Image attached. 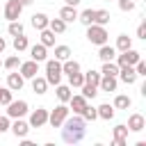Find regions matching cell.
<instances>
[{
  "mask_svg": "<svg viewBox=\"0 0 146 146\" xmlns=\"http://www.w3.org/2000/svg\"><path fill=\"white\" fill-rule=\"evenodd\" d=\"M84 132H87V121L82 119V114H68L62 123V139L66 144H78L84 139Z\"/></svg>",
  "mask_w": 146,
  "mask_h": 146,
  "instance_id": "obj_1",
  "label": "cell"
},
{
  "mask_svg": "<svg viewBox=\"0 0 146 146\" xmlns=\"http://www.w3.org/2000/svg\"><path fill=\"white\" fill-rule=\"evenodd\" d=\"M107 39H110V34H107L105 25H96V23L87 25V41H89V43L103 46V43H107Z\"/></svg>",
  "mask_w": 146,
  "mask_h": 146,
  "instance_id": "obj_2",
  "label": "cell"
},
{
  "mask_svg": "<svg viewBox=\"0 0 146 146\" xmlns=\"http://www.w3.org/2000/svg\"><path fill=\"white\" fill-rule=\"evenodd\" d=\"M46 82L48 84H59L62 82V62L59 59H46Z\"/></svg>",
  "mask_w": 146,
  "mask_h": 146,
  "instance_id": "obj_3",
  "label": "cell"
},
{
  "mask_svg": "<svg viewBox=\"0 0 146 146\" xmlns=\"http://www.w3.org/2000/svg\"><path fill=\"white\" fill-rule=\"evenodd\" d=\"M71 114V110L66 107V103H59L52 112H48V123L52 125V128H62V123H64V119Z\"/></svg>",
  "mask_w": 146,
  "mask_h": 146,
  "instance_id": "obj_4",
  "label": "cell"
},
{
  "mask_svg": "<svg viewBox=\"0 0 146 146\" xmlns=\"http://www.w3.org/2000/svg\"><path fill=\"white\" fill-rule=\"evenodd\" d=\"M27 112H30L27 100H11V103H7V116L9 119H21Z\"/></svg>",
  "mask_w": 146,
  "mask_h": 146,
  "instance_id": "obj_5",
  "label": "cell"
},
{
  "mask_svg": "<svg viewBox=\"0 0 146 146\" xmlns=\"http://www.w3.org/2000/svg\"><path fill=\"white\" fill-rule=\"evenodd\" d=\"M114 59H116L119 66H135V64L141 59V52H137L135 48H128V50H123L121 55H116Z\"/></svg>",
  "mask_w": 146,
  "mask_h": 146,
  "instance_id": "obj_6",
  "label": "cell"
},
{
  "mask_svg": "<svg viewBox=\"0 0 146 146\" xmlns=\"http://www.w3.org/2000/svg\"><path fill=\"white\" fill-rule=\"evenodd\" d=\"M27 123H30V128H43V125L48 123V110H46V107H36V110H32Z\"/></svg>",
  "mask_w": 146,
  "mask_h": 146,
  "instance_id": "obj_7",
  "label": "cell"
},
{
  "mask_svg": "<svg viewBox=\"0 0 146 146\" xmlns=\"http://www.w3.org/2000/svg\"><path fill=\"white\" fill-rule=\"evenodd\" d=\"M18 73H21L25 80H32V78L39 73V62H34V59L21 62V64H18Z\"/></svg>",
  "mask_w": 146,
  "mask_h": 146,
  "instance_id": "obj_8",
  "label": "cell"
},
{
  "mask_svg": "<svg viewBox=\"0 0 146 146\" xmlns=\"http://www.w3.org/2000/svg\"><path fill=\"white\" fill-rule=\"evenodd\" d=\"M21 11H23V5L18 0H7V5H5V18L7 21H18Z\"/></svg>",
  "mask_w": 146,
  "mask_h": 146,
  "instance_id": "obj_9",
  "label": "cell"
},
{
  "mask_svg": "<svg viewBox=\"0 0 146 146\" xmlns=\"http://www.w3.org/2000/svg\"><path fill=\"white\" fill-rule=\"evenodd\" d=\"M9 130L14 132V137L23 139V137H27V132H30V123L23 121V116H21V119H14V123H9Z\"/></svg>",
  "mask_w": 146,
  "mask_h": 146,
  "instance_id": "obj_10",
  "label": "cell"
},
{
  "mask_svg": "<svg viewBox=\"0 0 146 146\" xmlns=\"http://www.w3.org/2000/svg\"><path fill=\"white\" fill-rule=\"evenodd\" d=\"M116 78H119L123 84H135V82H137L135 66H119V73H116Z\"/></svg>",
  "mask_w": 146,
  "mask_h": 146,
  "instance_id": "obj_11",
  "label": "cell"
},
{
  "mask_svg": "<svg viewBox=\"0 0 146 146\" xmlns=\"http://www.w3.org/2000/svg\"><path fill=\"white\" fill-rule=\"evenodd\" d=\"M128 125L125 123H119V125H114V130H112V135H114V146H128Z\"/></svg>",
  "mask_w": 146,
  "mask_h": 146,
  "instance_id": "obj_12",
  "label": "cell"
},
{
  "mask_svg": "<svg viewBox=\"0 0 146 146\" xmlns=\"http://www.w3.org/2000/svg\"><path fill=\"white\" fill-rule=\"evenodd\" d=\"M27 50H30V59H34V62H39V64L48 59V48H46L43 43H34V46H30Z\"/></svg>",
  "mask_w": 146,
  "mask_h": 146,
  "instance_id": "obj_13",
  "label": "cell"
},
{
  "mask_svg": "<svg viewBox=\"0 0 146 146\" xmlns=\"http://www.w3.org/2000/svg\"><path fill=\"white\" fill-rule=\"evenodd\" d=\"M23 84H25V78H23L21 73H16V71H9V73H7V87H9L11 91H21Z\"/></svg>",
  "mask_w": 146,
  "mask_h": 146,
  "instance_id": "obj_14",
  "label": "cell"
},
{
  "mask_svg": "<svg viewBox=\"0 0 146 146\" xmlns=\"http://www.w3.org/2000/svg\"><path fill=\"white\" fill-rule=\"evenodd\" d=\"M116 87H119V78H114V75H100V82H98V91H116Z\"/></svg>",
  "mask_w": 146,
  "mask_h": 146,
  "instance_id": "obj_15",
  "label": "cell"
},
{
  "mask_svg": "<svg viewBox=\"0 0 146 146\" xmlns=\"http://www.w3.org/2000/svg\"><path fill=\"white\" fill-rule=\"evenodd\" d=\"M146 128V119L141 114H130L128 116V130L130 132H141Z\"/></svg>",
  "mask_w": 146,
  "mask_h": 146,
  "instance_id": "obj_16",
  "label": "cell"
},
{
  "mask_svg": "<svg viewBox=\"0 0 146 146\" xmlns=\"http://www.w3.org/2000/svg\"><path fill=\"white\" fill-rule=\"evenodd\" d=\"M84 105H87V98L82 94H75V96L68 98V110H73V114H80L84 110Z\"/></svg>",
  "mask_w": 146,
  "mask_h": 146,
  "instance_id": "obj_17",
  "label": "cell"
},
{
  "mask_svg": "<svg viewBox=\"0 0 146 146\" xmlns=\"http://www.w3.org/2000/svg\"><path fill=\"white\" fill-rule=\"evenodd\" d=\"M114 57H116V48L114 46H107V43L98 46V59L100 62H112Z\"/></svg>",
  "mask_w": 146,
  "mask_h": 146,
  "instance_id": "obj_18",
  "label": "cell"
},
{
  "mask_svg": "<svg viewBox=\"0 0 146 146\" xmlns=\"http://www.w3.org/2000/svg\"><path fill=\"white\" fill-rule=\"evenodd\" d=\"M59 18H62L64 23H73V21H78V9L71 7V5H64V7L59 9Z\"/></svg>",
  "mask_w": 146,
  "mask_h": 146,
  "instance_id": "obj_19",
  "label": "cell"
},
{
  "mask_svg": "<svg viewBox=\"0 0 146 146\" xmlns=\"http://www.w3.org/2000/svg\"><path fill=\"white\" fill-rule=\"evenodd\" d=\"M96 112H98V119H103V121H112L116 110H114V105L103 103V105H98V107H96Z\"/></svg>",
  "mask_w": 146,
  "mask_h": 146,
  "instance_id": "obj_20",
  "label": "cell"
},
{
  "mask_svg": "<svg viewBox=\"0 0 146 146\" xmlns=\"http://www.w3.org/2000/svg\"><path fill=\"white\" fill-rule=\"evenodd\" d=\"M39 43H43L46 48H52V46H55V32L48 30V27L39 30Z\"/></svg>",
  "mask_w": 146,
  "mask_h": 146,
  "instance_id": "obj_21",
  "label": "cell"
},
{
  "mask_svg": "<svg viewBox=\"0 0 146 146\" xmlns=\"http://www.w3.org/2000/svg\"><path fill=\"white\" fill-rule=\"evenodd\" d=\"M32 91H34V94H39V96H41V94H46V91H48V82H46V78L34 75V78H32Z\"/></svg>",
  "mask_w": 146,
  "mask_h": 146,
  "instance_id": "obj_22",
  "label": "cell"
},
{
  "mask_svg": "<svg viewBox=\"0 0 146 146\" xmlns=\"http://www.w3.org/2000/svg\"><path fill=\"white\" fill-rule=\"evenodd\" d=\"M48 16L43 14V11H39V14H32V27L34 30H43V27H48Z\"/></svg>",
  "mask_w": 146,
  "mask_h": 146,
  "instance_id": "obj_23",
  "label": "cell"
},
{
  "mask_svg": "<svg viewBox=\"0 0 146 146\" xmlns=\"http://www.w3.org/2000/svg\"><path fill=\"white\" fill-rule=\"evenodd\" d=\"M55 94H57L59 103H68V98L73 96V94H71V87H68V84H62V82L55 87Z\"/></svg>",
  "mask_w": 146,
  "mask_h": 146,
  "instance_id": "obj_24",
  "label": "cell"
},
{
  "mask_svg": "<svg viewBox=\"0 0 146 146\" xmlns=\"http://www.w3.org/2000/svg\"><path fill=\"white\" fill-rule=\"evenodd\" d=\"M114 110H130V105H132V98L130 96H125V94H119L116 98H114Z\"/></svg>",
  "mask_w": 146,
  "mask_h": 146,
  "instance_id": "obj_25",
  "label": "cell"
},
{
  "mask_svg": "<svg viewBox=\"0 0 146 146\" xmlns=\"http://www.w3.org/2000/svg\"><path fill=\"white\" fill-rule=\"evenodd\" d=\"M94 16H96V9H82V11H78V21H80L84 27L94 23Z\"/></svg>",
  "mask_w": 146,
  "mask_h": 146,
  "instance_id": "obj_26",
  "label": "cell"
},
{
  "mask_svg": "<svg viewBox=\"0 0 146 146\" xmlns=\"http://www.w3.org/2000/svg\"><path fill=\"white\" fill-rule=\"evenodd\" d=\"M66 25H68V23H64V21H62L59 16H57V18H50V21H48V30H52L55 34H62V32H66Z\"/></svg>",
  "mask_w": 146,
  "mask_h": 146,
  "instance_id": "obj_27",
  "label": "cell"
},
{
  "mask_svg": "<svg viewBox=\"0 0 146 146\" xmlns=\"http://www.w3.org/2000/svg\"><path fill=\"white\" fill-rule=\"evenodd\" d=\"M119 52H123V50H128V48H132V36H128V34H119L116 36V46H114Z\"/></svg>",
  "mask_w": 146,
  "mask_h": 146,
  "instance_id": "obj_28",
  "label": "cell"
},
{
  "mask_svg": "<svg viewBox=\"0 0 146 146\" xmlns=\"http://www.w3.org/2000/svg\"><path fill=\"white\" fill-rule=\"evenodd\" d=\"M75 71H80V62L78 59H64L62 62V73H66V75H71V73H75Z\"/></svg>",
  "mask_w": 146,
  "mask_h": 146,
  "instance_id": "obj_29",
  "label": "cell"
},
{
  "mask_svg": "<svg viewBox=\"0 0 146 146\" xmlns=\"http://www.w3.org/2000/svg\"><path fill=\"white\" fill-rule=\"evenodd\" d=\"M27 48H30V41H27V36H25V32L18 34V36H14V50H16V52H23V50H27Z\"/></svg>",
  "mask_w": 146,
  "mask_h": 146,
  "instance_id": "obj_30",
  "label": "cell"
},
{
  "mask_svg": "<svg viewBox=\"0 0 146 146\" xmlns=\"http://www.w3.org/2000/svg\"><path fill=\"white\" fill-rule=\"evenodd\" d=\"M110 21H112V16H110L107 9H96V16H94V23L96 25H107Z\"/></svg>",
  "mask_w": 146,
  "mask_h": 146,
  "instance_id": "obj_31",
  "label": "cell"
},
{
  "mask_svg": "<svg viewBox=\"0 0 146 146\" xmlns=\"http://www.w3.org/2000/svg\"><path fill=\"white\" fill-rule=\"evenodd\" d=\"M119 73V64L112 59V62H103V68H100V75H114L116 78Z\"/></svg>",
  "mask_w": 146,
  "mask_h": 146,
  "instance_id": "obj_32",
  "label": "cell"
},
{
  "mask_svg": "<svg viewBox=\"0 0 146 146\" xmlns=\"http://www.w3.org/2000/svg\"><path fill=\"white\" fill-rule=\"evenodd\" d=\"M82 84H84V75H82V71H75V73H71V75H68V87L80 89Z\"/></svg>",
  "mask_w": 146,
  "mask_h": 146,
  "instance_id": "obj_33",
  "label": "cell"
},
{
  "mask_svg": "<svg viewBox=\"0 0 146 146\" xmlns=\"http://www.w3.org/2000/svg\"><path fill=\"white\" fill-rule=\"evenodd\" d=\"M18 64H21V57H18V52H16V55H9V57L2 62V66H5L7 71H16V68H18Z\"/></svg>",
  "mask_w": 146,
  "mask_h": 146,
  "instance_id": "obj_34",
  "label": "cell"
},
{
  "mask_svg": "<svg viewBox=\"0 0 146 146\" xmlns=\"http://www.w3.org/2000/svg\"><path fill=\"white\" fill-rule=\"evenodd\" d=\"M82 75H84V82H87V84H96V87H98V82H100V71L89 68V71L82 73Z\"/></svg>",
  "mask_w": 146,
  "mask_h": 146,
  "instance_id": "obj_35",
  "label": "cell"
},
{
  "mask_svg": "<svg viewBox=\"0 0 146 146\" xmlns=\"http://www.w3.org/2000/svg\"><path fill=\"white\" fill-rule=\"evenodd\" d=\"M80 91H82V96H84L87 100H89V98H96V96H98V87H96V84H87V82H84V84L80 87Z\"/></svg>",
  "mask_w": 146,
  "mask_h": 146,
  "instance_id": "obj_36",
  "label": "cell"
},
{
  "mask_svg": "<svg viewBox=\"0 0 146 146\" xmlns=\"http://www.w3.org/2000/svg\"><path fill=\"white\" fill-rule=\"evenodd\" d=\"M7 32H9L11 36H18V34H23V32H25V27H23V23H21V21H9Z\"/></svg>",
  "mask_w": 146,
  "mask_h": 146,
  "instance_id": "obj_37",
  "label": "cell"
},
{
  "mask_svg": "<svg viewBox=\"0 0 146 146\" xmlns=\"http://www.w3.org/2000/svg\"><path fill=\"white\" fill-rule=\"evenodd\" d=\"M68 57H71V48H68V46H55V59L64 62V59H68Z\"/></svg>",
  "mask_w": 146,
  "mask_h": 146,
  "instance_id": "obj_38",
  "label": "cell"
},
{
  "mask_svg": "<svg viewBox=\"0 0 146 146\" xmlns=\"http://www.w3.org/2000/svg\"><path fill=\"white\" fill-rule=\"evenodd\" d=\"M80 114H82V119H84V121H96V119H98V112H96V107H91L89 103L84 105V110H82Z\"/></svg>",
  "mask_w": 146,
  "mask_h": 146,
  "instance_id": "obj_39",
  "label": "cell"
},
{
  "mask_svg": "<svg viewBox=\"0 0 146 146\" xmlns=\"http://www.w3.org/2000/svg\"><path fill=\"white\" fill-rule=\"evenodd\" d=\"M14 100V91L9 87H0V105H7Z\"/></svg>",
  "mask_w": 146,
  "mask_h": 146,
  "instance_id": "obj_40",
  "label": "cell"
},
{
  "mask_svg": "<svg viewBox=\"0 0 146 146\" xmlns=\"http://www.w3.org/2000/svg\"><path fill=\"white\" fill-rule=\"evenodd\" d=\"M121 11H132L135 9V0H116Z\"/></svg>",
  "mask_w": 146,
  "mask_h": 146,
  "instance_id": "obj_41",
  "label": "cell"
},
{
  "mask_svg": "<svg viewBox=\"0 0 146 146\" xmlns=\"http://www.w3.org/2000/svg\"><path fill=\"white\" fill-rule=\"evenodd\" d=\"M135 73H137V78H144V75H146V62H144V59H139V62L135 64Z\"/></svg>",
  "mask_w": 146,
  "mask_h": 146,
  "instance_id": "obj_42",
  "label": "cell"
},
{
  "mask_svg": "<svg viewBox=\"0 0 146 146\" xmlns=\"http://www.w3.org/2000/svg\"><path fill=\"white\" fill-rule=\"evenodd\" d=\"M9 130V116L5 114V116H0V132H7Z\"/></svg>",
  "mask_w": 146,
  "mask_h": 146,
  "instance_id": "obj_43",
  "label": "cell"
},
{
  "mask_svg": "<svg viewBox=\"0 0 146 146\" xmlns=\"http://www.w3.org/2000/svg\"><path fill=\"white\" fill-rule=\"evenodd\" d=\"M137 39H146V23H139V27H137Z\"/></svg>",
  "mask_w": 146,
  "mask_h": 146,
  "instance_id": "obj_44",
  "label": "cell"
},
{
  "mask_svg": "<svg viewBox=\"0 0 146 146\" xmlns=\"http://www.w3.org/2000/svg\"><path fill=\"white\" fill-rule=\"evenodd\" d=\"M82 0H64V5H71V7H78Z\"/></svg>",
  "mask_w": 146,
  "mask_h": 146,
  "instance_id": "obj_45",
  "label": "cell"
},
{
  "mask_svg": "<svg viewBox=\"0 0 146 146\" xmlns=\"http://www.w3.org/2000/svg\"><path fill=\"white\" fill-rule=\"evenodd\" d=\"M5 48H7V41H5V39H2V36H0V55H2V52H5Z\"/></svg>",
  "mask_w": 146,
  "mask_h": 146,
  "instance_id": "obj_46",
  "label": "cell"
},
{
  "mask_svg": "<svg viewBox=\"0 0 146 146\" xmlns=\"http://www.w3.org/2000/svg\"><path fill=\"white\" fill-rule=\"evenodd\" d=\"M18 2H21V5H23V7H27V5H32V2H34V0H18Z\"/></svg>",
  "mask_w": 146,
  "mask_h": 146,
  "instance_id": "obj_47",
  "label": "cell"
},
{
  "mask_svg": "<svg viewBox=\"0 0 146 146\" xmlns=\"http://www.w3.org/2000/svg\"><path fill=\"white\" fill-rule=\"evenodd\" d=\"M0 66H2V59H0Z\"/></svg>",
  "mask_w": 146,
  "mask_h": 146,
  "instance_id": "obj_48",
  "label": "cell"
},
{
  "mask_svg": "<svg viewBox=\"0 0 146 146\" xmlns=\"http://www.w3.org/2000/svg\"><path fill=\"white\" fill-rule=\"evenodd\" d=\"M105 2H110V0H105Z\"/></svg>",
  "mask_w": 146,
  "mask_h": 146,
  "instance_id": "obj_49",
  "label": "cell"
}]
</instances>
